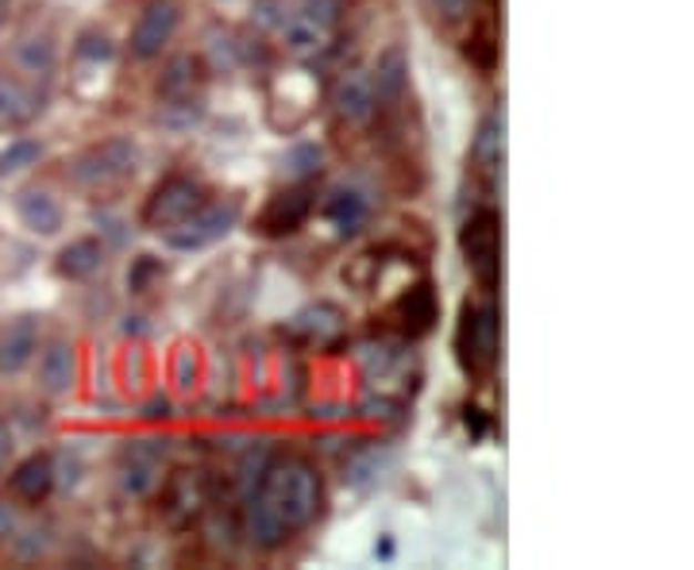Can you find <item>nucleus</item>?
<instances>
[{
	"mask_svg": "<svg viewBox=\"0 0 694 570\" xmlns=\"http://www.w3.org/2000/svg\"><path fill=\"white\" fill-rule=\"evenodd\" d=\"M247 498L259 501V509L266 517L278 525V532L294 536L302 528L313 525L320 509V475L309 459H278V462H266L263 478H259V490H252Z\"/></svg>",
	"mask_w": 694,
	"mask_h": 570,
	"instance_id": "f257e3e1",
	"label": "nucleus"
},
{
	"mask_svg": "<svg viewBox=\"0 0 694 570\" xmlns=\"http://www.w3.org/2000/svg\"><path fill=\"white\" fill-rule=\"evenodd\" d=\"M456 358L471 378L494 370L498 363V313L494 305H471L467 301L456 328Z\"/></svg>",
	"mask_w": 694,
	"mask_h": 570,
	"instance_id": "f03ea898",
	"label": "nucleus"
},
{
	"mask_svg": "<svg viewBox=\"0 0 694 570\" xmlns=\"http://www.w3.org/2000/svg\"><path fill=\"white\" fill-rule=\"evenodd\" d=\"M135 162H140V151L132 140H104L78 154L70 177L85 190H109V185H120L135 174Z\"/></svg>",
	"mask_w": 694,
	"mask_h": 570,
	"instance_id": "7ed1b4c3",
	"label": "nucleus"
},
{
	"mask_svg": "<svg viewBox=\"0 0 694 570\" xmlns=\"http://www.w3.org/2000/svg\"><path fill=\"white\" fill-rule=\"evenodd\" d=\"M459 247L471 266V274L479 278L482 289H494L498 285V266H502V220L494 208H482L463 224L459 232Z\"/></svg>",
	"mask_w": 694,
	"mask_h": 570,
	"instance_id": "20e7f679",
	"label": "nucleus"
},
{
	"mask_svg": "<svg viewBox=\"0 0 694 570\" xmlns=\"http://www.w3.org/2000/svg\"><path fill=\"white\" fill-rule=\"evenodd\" d=\"M236 220H239L236 201H201L182 224L163 232V240H166V247H174V251H201V247H213L216 240H224V235L236 227Z\"/></svg>",
	"mask_w": 694,
	"mask_h": 570,
	"instance_id": "39448f33",
	"label": "nucleus"
},
{
	"mask_svg": "<svg viewBox=\"0 0 694 570\" xmlns=\"http://www.w3.org/2000/svg\"><path fill=\"white\" fill-rule=\"evenodd\" d=\"M336 20H340V0H302L282 23V35L294 54H317L328 43Z\"/></svg>",
	"mask_w": 694,
	"mask_h": 570,
	"instance_id": "423d86ee",
	"label": "nucleus"
},
{
	"mask_svg": "<svg viewBox=\"0 0 694 570\" xmlns=\"http://www.w3.org/2000/svg\"><path fill=\"white\" fill-rule=\"evenodd\" d=\"M201 201H205L201 185L193 182V177L174 174V177H166L155 193H151L147 208H143V224H147L151 232H171V227L182 224V220L190 216Z\"/></svg>",
	"mask_w": 694,
	"mask_h": 570,
	"instance_id": "0eeeda50",
	"label": "nucleus"
},
{
	"mask_svg": "<svg viewBox=\"0 0 694 570\" xmlns=\"http://www.w3.org/2000/svg\"><path fill=\"white\" fill-rule=\"evenodd\" d=\"M177 23H182V12H177L174 0H151L147 8L140 12V20H135L132 28V54L135 59H159L163 54V47L174 39Z\"/></svg>",
	"mask_w": 694,
	"mask_h": 570,
	"instance_id": "6e6552de",
	"label": "nucleus"
},
{
	"mask_svg": "<svg viewBox=\"0 0 694 570\" xmlns=\"http://www.w3.org/2000/svg\"><path fill=\"white\" fill-rule=\"evenodd\" d=\"M43 112V93L23 78L0 73V132H20Z\"/></svg>",
	"mask_w": 694,
	"mask_h": 570,
	"instance_id": "1a4fd4ad",
	"label": "nucleus"
},
{
	"mask_svg": "<svg viewBox=\"0 0 694 570\" xmlns=\"http://www.w3.org/2000/svg\"><path fill=\"white\" fill-rule=\"evenodd\" d=\"M313 213V193L305 185L297 190H282L266 201V208L259 213V232L263 235H294L297 227L309 220Z\"/></svg>",
	"mask_w": 694,
	"mask_h": 570,
	"instance_id": "9d476101",
	"label": "nucleus"
},
{
	"mask_svg": "<svg viewBox=\"0 0 694 570\" xmlns=\"http://www.w3.org/2000/svg\"><path fill=\"white\" fill-rule=\"evenodd\" d=\"M39 352V316L23 313L0 332V374H20Z\"/></svg>",
	"mask_w": 694,
	"mask_h": 570,
	"instance_id": "9b49d317",
	"label": "nucleus"
},
{
	"mask_svg": "<svg viewBox=\"0 0 694 570\" xmlns=\"http://www.w3.org/2000/svg\"><path fill=\"white\" fill-rule=\"evenodd\" d=\"M54 459L51 455H28V459L20 462V467L8 475V490H12V498L28 501V505H39L51 498L54 490Z\"/></svg>",
	"mask_w": 694,
	"mask_h": 570,
	"instance_id": "f8f14e48",
	"label": "nucleus"
},
{
	"mask_svg": "<svg viewBox=\"0 0 694 570\" xmlns=\"http://www.w3.org/2000/svg\"><path fill=\"white\" fill-rule=\"evenodd\" d=\"M78 374V358H74V344L70 339H51L39 355V386L47 389L51 397L70 394Z\"/></svg>",
	"mask_w": 694,
	"mask_h": 570,
	"instance_id": "ddd939ff",
	"label": "nucleus"
},
{
	"mask_svg": "<svg viewBox=\"0 0 694 570\" xmlns=\"http://www.w3.org/2000/svg\"><path fill=\"white\" fill-rule=\"evenodd\" d=\"M155 482H159V447H147V439L132 444L124 451V462H120V486L132 498H143V493L155 490Z\"/></svg>",
	"mask_w": 694,
	"mask_h": 570,
	"instance_id": "4468645a",
	"label": "nucleus"
},
{
	"mask_svg": "<svg viewBox=\"0 0 694 570\" xmlns=\"http://www.w3.org/2000/svg\"><path fill=\"white\" fill-rule=\"evenodd\" d=\"M333 104L347 124H363V120H370V112L378 109L370 73L355 70V73H347V78H340V85H336V93H333Z\"/></svg>",
	"mask_w": 694,
	"mask_h": 570,
	"instance_id": "2eb2a0df",
	"label": "nucleus"
},
{
	"mask_svg": "<svg viewBox=\"0 0 694 570\" xmlns=\"http://www.w3.org/2000/svg\"><path fill=\"white\" fill-rule=\"evenodd\" d=\"M16 213H20L23 227L35 235H54L62 227V205L54 201L51 190H39V185H31L16 197Z\"/></svg>",
	"mask_w": 694,
	"mask_h": 570,
	"instance_id": "dca6fc26",
	"label": "nucleus"
},
{
	"mask_svg": "<svg viewBox=\"0 0 694 570\" xmlns=\"http://www.w3.org/2000/svg\"><path fill=\"white\" fill-rule=\"evenodd\" d=\"M394 316L401 320V332H406V336H425L436 320L432 285H414L409 293H401V301L394 305Z\"/></svg>",
	"mask_w": 694,
	"mask_h": 570,
	"instance_id": "f3484780",
	"label": "nucleus"
},
{
	"mask_svg": "<svg viewBox=\"0 0 694 570\" xmlns=\"http://www.w3.org/2000/svg\"><path fill=\"white\" fill-rule=\"evenodd\" d=\"M101 263H104V247L96 240H74L59 251V274L70 282L93 278L101 271Z\"/></svg>",
	"mask_w": 694,
	"mask_h": 570,
	"instance_id": "a211bd4d",
	"label": "nucleus"
},
{
	"mask_svg": "<svg viewBox=\"0 0 694 570\" xmlns=\"http://www.w3.org/2000/svg\"><path fill=\"white\" fill-rule=\"evenodd\" d=\"M370 85H375V104H394L406 93V54L386 51L378 59L375 73H370Z\"/></svg>",
	"mask_w": 694,
	"mask_h": 570,
	"instance_id": "6ab92c4d",
	"label": "nucleus"
},
{
	"mask_svg": "<svg viewBox=\"0 0 694 570\" xmlns=\"http://www.w3.org/2000/svg\"><path fill=\"white\" fill-rule=\"evenodd\" d=\"M471 162L487 177H494L498 166H502V116H498V112L479 124V135H474V146H471Z\"/></svg>",
	"mask_w": 694,
	"mask_h": 570,
	"instance_id": "aec40b11",
	"label": "nucleus"
},
{
	"mask_svg": "<svg viewBox=\"0 0 694 570\" xmlns=\"http://www.w3.org/2000/svg\"><path fill=\"white\" fill-rule=\"evenodd\" d=\"M54 62H59V51H54L51 35H28L16 47V67L31 73V78H51Z\"/></svg>",
	"mask_w": 694,
	"mask_h": 570,
	"instance_id": "412c9836",
	"label": "nucleus"
},
{
	"mask_svg": "<svg viewBox=\"0 0 694 570\" xmlns=\"http://www.w3.org/2000/svg\"><path fill=\"white\" fill-rule=\"evenodd\" d=\"M325 216L333 220L340 235H355L363 227V220H367V197H363L359 190H336Z\"/></svg>",
	"mask_w": 694,
	"mask_h": 570,
	"instance_id": "4be33fe9",
	"label": "nucleus"
},
{
	"mask_svg": "<svg viewBox=\"0 0 694 570\" xmlns=\"http://www.w3.org/2000/svg\"><path fill=\"white\" fill-rule=\"evenodd\" d=\"M201 501H205V490H201V478L190 475V470H177L171 482H166V509L174 512V520L193 517Z\"/></svg>",
	"mask_w": 694,
	"mask_h": 570,
	"instance_id": "5701e85b",
	"label": "nucleus"
},
{
	"mask_svg": "<svg viewBox=\"0 0 694 570\" xmlns=\"http://www.w3.org/2000/svg\"><path fill=\"white\" fill-rule=\"evenodd\" d=\"M197 81H201V62L193 59V54H177V59L166 62L159 93H163V101H171V96H193Z\"/></svg>",
	"mask_w": 694,
	"mask_h": 570,
	"instance_id": "b1692460",
	"label": "nucleus"
},
{
	"mask_svg": "<svg viewBox=\"0 0 694 570\" xmlns=\"http://www.w3.org/2000/svg\"><path fill=\"white\" fill-rule=\"evenodd\" d=\"M205 116V104L197 101V96H171V101L163 104V124L174 128V132H185V128H193L197 120Z\"/></svg>",
	"mask_w": 694,
	"mask_h": 570,
	"instance_id": "393cba45",
	"label": "nucleus"
},
{
	"mask_svg": "<svg viewBox=\"0 0 694 570\" xmlns=\"http://www.w3.org/2000/svg\"><path fill=\"white\" fill-rule=\"evenodd\" d=\"M43 154V146L35 140H12L0 151V174H20V170H28L31 162Z\"/></svg>",
	"mask_w": 694,
	"mask_h": 570,
	"instance_id": "a878e982",
	"label": "nucleus"
},
{
	"mask_svg": "<svg viewBox=\"0 0 694 570\" xmlns=\"http://www.w3.org/2000/svg\"><path fill=\"white\" fill-rule=\"evenodd\" d=\"M78 54H82V59H93V62L109 59V54H112L109 35H93V31H89V35H82V47H78Z\"/></svg>",
	"mask_w": 694,
	"mask_h": 570,
	"instance_id": "bb28decb",
	"label": "nucleus"
},
{
	"mask_svg": "<svg viewBox=\"0 0 694 570\" xmlns=\"http://www.w3.org/2000/svg\"><path fill=\"white\" fill-rule=\"evenodd\" d=\"M378 475H382V459H378V451H367L355 459L351 482H367V478H378Z\"/></svg>",
	"mask_w": 694,
	"mask_h": 570,
	"instance_id": "cd10ccee",
	"label": "nucleus"
},
{
	"mask_svg": "<svg viewBox=\"0 0 694 570\" xmlns=\"http://www.w3.org/2000/svg\"><path fill=\"white\" fill-rule=\"evenodd\" d=\"M16 528H20V520H16V509L8 505V498H0V543L12 540Z\"/></svg>",
	"mask_w": 694,
	"mask_h": 570,
	"instance_id": "c85d7f7f",
	"label": "nucleus"
},
{
	"mask_svg": "<svg viewBox=\"0 0 694 570\" xmlns=\"http://www.w3.org/2000/svg\"><path fill=\"white\" fill-rule=\"evenodd\" d=\"M12 447H16L12 425H8V420L0 417V470H4V467H8V459H12Z\"/></svg>",
	"mask_w": 694,
	"mask_h": 570,
	"instance_id": "c756f323",
	"label": "nucleus"
},
{
	"mask_svg": "<svg viewBox=\"0 0 694 570\" xmlns=\"http://www.w3.org/2000/svg\"><path fill=\"white\" fill-rule=\"evenodd\" d=\"M4 16H8V0H0V28H4Z\"/></svg>",
	"mask_w": 694,
	"mask_h": 570,
	"instance_id": "7c9ffc66",
	"label": "nucleus"
}]
</instances>
